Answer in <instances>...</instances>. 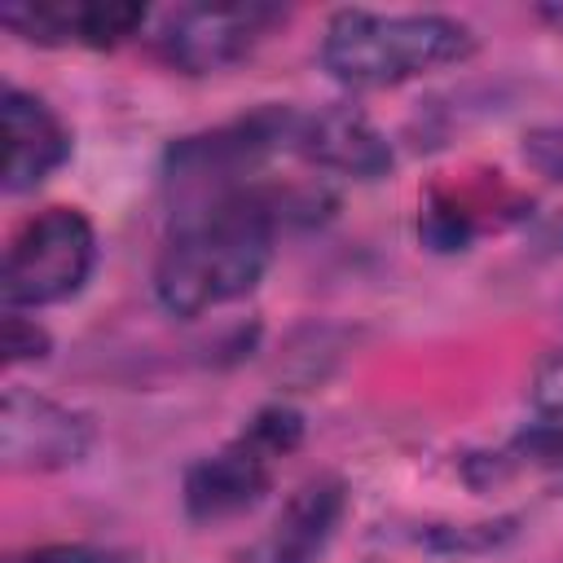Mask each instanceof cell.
I'll return each mask as SVG.
<instances>
[{"instance_id":"6da1fadb","label":"cell","mask_w":563,"mask_h":563,"mask_svg":"<svg viewBox=\"0 0 563 563\" xmlns=\"http://www.w3.org/2000/svg\"><path fill=\"white\" fill-rule=\"evenodd\" d=\"M273 233V185L176 216V229L154 264L158 303L172 317H202L207 308L251 295L268 268Z\"/></svg>"},{"instance_id":"7a4b0ae2","label":"cell","mask_w":563,"mask_h":563,"mask_svg":"<svg viewBox=\"0 0 563 563\" xmlns=\"http://www.w3.org/2000/svg\"><path fill=\"white\" fill-rule=\"evenodd\" d=\"M475 31L449 13L339 9L321 31V70L343 88H391L427 70L466 62Z\"/></svg>"},{"instance_id":"3957f363","label":"cell","mask_w":563,"mask_h":563,"mask_svg":"<svg viewBox=\"0 0 563 563\" xmlns=\"http://www.w3.org/2000/svg\"><path fill=\"white\" fill-rule=\"evenodd\" d=\"M97 264V233L79 207H44L31 216L9 251L0 273L4 308H48L84 290Z\"/></svg>"},{"instance_id":"277c9868","label":"cell","mask_w":563,"mask_h":563,"mask_svg":"<svg viewBox=\"0 0 563 563\" xmlns=\"http://www.w3.org/2000/svg\"><path fill=\"white\" fill-rule=\"evenodd\" d=\"M286 22V9L264 0L233 4H176L154 35V53L180 75H216L238 66L268 40L273 26Z\"/></svg>"},{"instance_id":"5b68a950","label":"cell","mask_w":563,"mask_h":563,"mask_svg":"<svg viewBox=\"0 0 563 563\" xmlns=\"http://www.w3.org/2000/svg\"><path fill=\"white\" fill-rule=\"evenodd\" d=\"M92 449V418L26 387H9L0 400V462L9 471H66Z\"/></svg>"},{"instance_id":"8992f818","label":"cell","mask_w":563,"mask_h":563,"mask_svg":"<svg viewBox=\"0 0 563 563\" xmlns=\"http://www.w3.org/2000/svg\"><path fill=\"white\" fill-rule=\"evenodd\" d=\"M268 484H273V457L255 449L246 435H238L185 471L180 501L194 523H224L255 510Z\"/></svg>"},{"instance_id":"52a82bcc","label":"cell","mask_w":563,"mask_h":563,"mask_svg":"<svg viewBox=\"0 0 563 563\" xmlns=\"http://www.w3.org/2000/svg\"><path fill=\"white\" fill-rule=\"evenodd\" d=\"M295 158L352 176V180H378L391 172V145L374 128L369 114L352 106H321V110H299L295 123Z\"/></svg>"},{"instance_id":"ba28073f","label":"cell","mask_w":563,"mask_h":563,"mask_svg":"<svg viewBox=\"0 0 563 563\" xmlns=\"http://www.w3.org/2000/svg\"><path fill=\"white\" fill-rule=\"evenodd\" d=\"M0 123H4V194H26L66 163L70 128L57 119V110L44 97L4 84Z\"/></svg>"},{"instance_id":"9c48e42d","label":"cell","mask_w":563,"mask_h":563,"mask_svg":"<svg viewBox=\"0 0 563 563\" xmlns=\"http://www.w3.org/2000/svg\"><path fill=\"white\" fill-rule=\"evenodd\" d=\"M347 510V488L334 475L308 479L277 515L268 541H264V563H321L330 550L339 523Z\"/></svg>"},{"instance_id":"30bf717a","label":"cell","mask_w":563,"mask_h":563,"mask_svg":"<svg viewBox=\"0 0 563 563\" xmlns=\"http://www.w3.org/2000/svg\"><path fill=\"white\" fill-rule=\"evenodd\" d=\"M145 9L132 0H75V44L84 48H114L136 35Z\"/></svg>"},{"instance_id":"8fae6325","label":"cell","mask_w":563,"mask_h":563,"mask_svg":"<svg viewBox=\"0 0 563 563\" xmlns=\"http://www.w3.org/2000/svg\"><path fill=\"white\" fill-rule=\"evenodd\" d=\"M515 537V519H493V523H440L422 528L418 541L440 554H488Z\"/></svg>"},{"instance_id":"7c38bea8","label":"cell","mask_w":563,"mask_h":563,"mask_svg":"<svg viewBox=\"0 0 563 563\" xmlns=\"http://www.w3.org/2000/svg\"><path fill=\"white\" fill-rule=\"evenodd\" d=\"M418 233H422V242H427L431 251H466V242L475 238V216H471L457 198L431 194L427 207H422Z\"/></svg>"},{"instance_id":"4fadbf2b","label":"cell","mask_w":563,"mask_h":563,"mask_svg":"<svg viewBox=\"0 0 563 563\" xmlns=\"http://www.w3.org/2000/svg\"><path fill=\"white\" fill-rule=\"evenodd\" d=\"M255 449H264L268 457H282V453H295L299 449V440H303V418L290 409V405H268V409H260L251 422H246V431H242Z\"/></svg>"},{"instance_id":"5bb4252c","label":"cell","mask_w":563,"mask_h":563,"mask_svg":"<svg viewBox=\"0 0 563 563\" xmlns=\"http://www.w3.org/2000/svg\"><path fill=\"white\" fill-rule=\"evenodd\" d=\"M0 343H4V361H9V365H22V361H44V356H48V347H53L48 330H44L35 317L18 312V308H4V330H0Z\"/></svg>"},{"instance_id":"9a60e30c","label":"cell","mask_w":563,"mask_h":563,"mask_svg":"<svg viewBox=\"0 0 563 563\" xmlns=\"http://www.w3.org/2000/svg\"><path fill=\"white\" fill-rule=\"evenodd\" d=\"M510 457L532 462V466H563V418H545L537 427H528L523 435H515Z\"/></svg>"},{"instance_id":"2e32d148","label":"cell","mask_w":563,"mask_h":563,"mask_svg":"<svg viewBox=\"0 0 563 563\" xmlns=\"http://www.w3.org/2000/svg\"><path fill=\"white\" fill-rule=\"evenodd\" d=\"M532 405L545 418H563V347H554L532 374Z\"/></svg>"},{"instance_id":"e0dca14e","label":"cell","mask_w":563,"mask_h":563,"mask_svg":"<svg viewBox=\"0 0 563 563\" xmlns=\"http://www.w3.org/2000/svg\"><path fill=\"white\" fill-rule=\"evenodd\" d=\"M523 158L550 176V180H563V128H532L523 136Z\"/></svg>"},{"instance_id":"ac0fdd59","label":"cell","mask_w":563,"mask_h":563,"mask_svg":"<svg viewBox=\"0 0 563 563\" xmlns=\"http://www.w3.org/2000/svg\"><path fill=\"white\" fill-rule=\"evenodd\" d=\"M26 563H132V559L119 550H101V545H44Z\"/></svg>"},{"instance_id":"d6986e66","label":"cell","mask_w":563,"mask_h":563,"mask_svg":"<svg viewBox=\"0 0 563 563\" xmlns=\"http://www.w3.org/2000/svg\"><path fill=\"white\" fill-rule=\"evenodd\" d=\"M537 18H541V22H550L554 31H563V4H541V9H537Z\"/></svg>"},{"instance_id":"ffe728a7","label":"cell","mask_w":563,"mask_h":563,"mask_svg":"<svg viewBox=\"0 0 563 563\" xmlns=\"http://www.w3.org/2000/svg\"><path fill=\"white\" fill-rule=\"evenodd\" d=\"M545 251H563V220H559V224L545 233Z\"/></svg>"}]
</instances>
